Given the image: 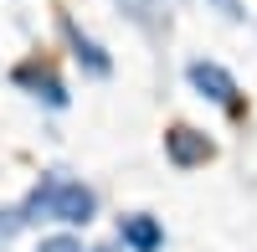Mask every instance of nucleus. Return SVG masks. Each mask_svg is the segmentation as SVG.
<instances>
[{
    "instance_id": "1",
    "label": "nucleus",
    "mask_w": 257,
    "mask_h": 252,
    "mask_svg": "<svg viewBox=\"0 0 257 252\" xmlns=\"http://www.w3.org/2000/svg\"><path fill=\"white\" fill-rule=\"evenodd\" d=\"M98 216V196L88 191L82 180H67V175H41V185L26 196L21 206V221H62V226H88Z\"/></svg>"
},
{
    "instance_id": "2",
    "label": "nucleus",
    "mask_w": 257,
    "mask_h": 252,
    "mask_svg": "<svg viewBox=\"0 0 257 252\" xmlns=\"http://www.w3.org/2000/svg\"><path fill=\"white\" fill-rule=\"evenodd\" d=\"M185 82H190V88H196L206 103H221V108H231V113L242 108V98H237V77H231V72L221 67V62H206V57H196V62L185 67Z\"/></svg>"
},
{
    "instance_id": "3",
    "label": "nucleus",
    "mask_w": 257,
    "mask_h": 252,
    "mask_svg": "<svg viewBox=\"0 0 257 252\" xmlns=\"http://www.w3.org/2000/svg\"><path fill=\"white\" fill-rule=\"evenodd\" d=\"M165 155H170V165H175V170H196V165H206L216 150H211V139H206L201 129L175 123V129L165 134Z\"/></svg>"
},
{
    "instance_id": "4",
    "label": "nucleus",
    "mask_w": 257,
    "mask_h": 252,
    "mask_svg": "<svg viewBox=\"0 0 257 252\" xmlns=\"http://www.w3.org/2000/svg\"><path fill=\"white\" fill-rule=\"evenodd\" d=\"M62 36H67V47H72V57H77V67L88 72V77H108V72H113V57L103 52V47L77 26L72 16H62Z\"/></svg>"
},
{
    "instance_id": "5",
    "label": "nucleus",
    "mask_w": 257,
    "mask_h": 252,
    "mask_svg": "<svg viewBox=\"0 0 257 252\" xmlns=\"http://www.w3.org/2000/svg\"><path fill=\"white\" fill-rule=\"evenodd\" d=\"M11 82H16V88H26L31 98H41L47 108H67V88L57 82V72H52V67H36V62H21V67L11 72Z\"/></svg>"
},
{
    "instance_id": "6",
    "label": "nucleus",
    "mask_w": 257,
    "mask_h": 252,
    "mask_svg": "<svg viewBox=\"0 0 257 252\" xmlns=\"http://www.w3.org/2000/svg\"><path fill=\"white\" fill-rule=\"evenodd\" d=\"M118 242H123L128 252H160V247H165V226L149 216V211L118 216Z\"/></svg>"
},
{
    "instance_id": "7",
    "label": "nucleus",
    "mask_w": 257,
    "mask_h": 252,
    "mask_svg": "<svg viewBox=\"0 0 257 252\" xmlns=\"http://www.w3.org/2000/svg\"><path fill=\"white\" fill-rule=\"evenodd\" d=\"M123 6V16L134 21V26H144L149 36H160L165 26H170V11H165V0H118Z\"/></svg>"
},
{
    "instance_id": "8",
    "label": "nucleus",
    "mask_w": 257,
    "mask_h": 252,
    "mask_svg": "<svg viewBox=\"0 0 257 252\" xmlns=\"http://www.w3.org/2000/svg\"><path fill=\"white\" fill-rule=\"evenodd\" d=\"M36 252H82V242H77V237H47Z\"/></svg>"
},
{
    "instance_id": "9",
    "label": "nucleus",
    "mask_w": 257,
    "mask_h": 252,
    "mask_svg": "<svg viewBox=\"0 0 257 252\" xmlns=\"http://www.w3.org/2000/svg\"><path fill=\"white\" fill-rule=\"evenodd\" d=\"M211 6H216L226 21H247V6H242V0H211Z\"/></svg>"
}]
</instances>
